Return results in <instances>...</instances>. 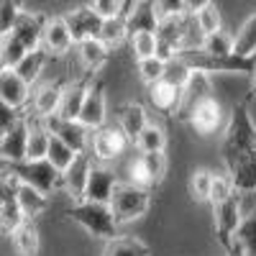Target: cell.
<instances>
[{"label":"cell","mask_w":256,"mask_h":256,"mask_svg":"<svg viewBox=\"0 0 256 256\" xmlns=\"http://www.w3.org/2000/svg\"><path fill=\"white\" fill-rule=\"evenodd\" d=\"M26 54H28V46L16 34L3 36V44H0V64H3V70H16L26 59Z\"/></svg>","instance_id":"d4e9b609"},{"label":"cell","mask_w":256,"mask_h":256,"mask_svg":"<svg viewBox=\"0 0 256 256\" xmlns=\"http://www.w3.org/2000/svg\"><path fill=\"white\" fill-rule=\"evenodd\" d=\"M212 182H216V174H210L208 169H198L190 180V192L195 200H210L212 192Z\"/></svg>","instance_id":"f35d334b"},{"label":"cell","mask_w":256,"mask_h":256,"mask_svg":"<svg viewBox=\"0 0 256 256\" xmlns=\"http://www.w3.org/2000/svg\"><path fill=\"white\" fill-rule=\"evenodd\" d=\"M138 162L144 164V169H146V174L152 177V182L159 184L162 177H164V172H166V156H164V152H148V154H141Z\"/></svg>","instance_id":"ab89813d"},{"label":"cell","mask_w":256,"mask_h":256,"mask_svg":"<svg viewBox=\"0 0 256 256\" xmlns=\"http://www.w3.org/2000/svg\"><path fill=\"white\" fill-rule=\"evenodd\" d=\"M56 169H59V172L64 174V172H67V169L74 164V159H77V152H74V148L70 146V144H64L59 136H54L52 134V144H49V156H46Z\"/></svg>","instance_id":"4dcf8cb0"},{"label":"cell","mask_w":256,"mask_h":256,"mask_svg":"<svg viewBox=\"0 0 256 256\" xmlns=\"http://www.w3.org/2000/svg\"><path fill=\"white\" fill-rule=\"evenodd\" d=\"M138 72H141V80L152 88V84L162 82L164 74H166V62H162L159 56H148V59H141L138 62Z\"/></svg>","instance_id":"74e56055"},{"label":"cell","mask_w":256,"mask_h":256,"mask_svg":"<svg viewBox=\"0 0 256 256\" xmlns=\"http://www.w3.org/2000/svg\"><path fill=\"white\" fill-rule=\"evenodd\" d=\"M190 123L198 128L200 134H210V131H216V126L220 123V108H218V102L216 100H205L202 105H198L195 113H192Z\"/></svg>","instance_id":"83f0119b"},{"label":"cell","mask_w":256,"mask_h":256,"mask_svg":"<svg viewBox=\"0 0 256 256\" xmlns=\"http://www.w3.org/2000/svg\"><path fill=\"white\" fill-rule=\"evenodd\" d=\"M20 13H24L20 10V0H0V31H3V36L13 31Z\"/></svg>","instance_id":"7bdbcfd3"},{"label":"cell","mask_w":256,"mask_h":256,"mask_svg":"<svg viewBox=\"0 0 256 256\" xmlns=\"http://www.w3.org/2000/svg\"><path fill=\"white\" fill-rule=\"evenodd\" d=\"M223 159L228 174L241 195L256 192V128L248 118L246 102L236 105L226 128L223 138Z\"/></svg>","instance_id":"6da1fadb"},{"label":"cell","mask_w":256,"mask_h":256,"mask_svg":"<svg viewBox=\"0 0 256 256\" xmlns=\"http://www.w3.org/2000/svg\"><path fill=\"white\" fill-rule=\"evenodd\" d=\"M136 146H138V152L141 154H148V152H164V146H166V136L159 126H152L148 123L144 128V134L136 138Z\"/></svg>","instance_id":"d590c367"},{"label":"cell","mask_w":256,"mask_h":256,"mask_svg":"<svg viewBox=\"0 0 256 256\" xmlns=\"http://www.w3.org/2000/svg\"><path fill=\"white\" fill-rule=\"evenodd\" d=\"M118 120H120V128H123V134L136 141L141 134H144V128L148 126V118H146V110H144V105L138 102H128L120 108L118 113Z\"/></svg>","instance_id":"603a6c76"},{"label":"cell","mask_w":256,"mask_h":256,"mask_svg":"<svg viewBox=\"0 0 256 256\" xmlns=\"http://www.w3.org/2000/svg\"><path fill=\"white\" fill-rule=\"evenodd\" d=\"M200 49L208 52V54H216V56L236 54V36H230V34H226V31L210 34V36H205V41H202Z\"/></svg>","instance_id":"1f68e13d"},{"label":"cell","mask_w":256,"mask_h":256,"mask_svg":"<svg viewBox=\"0 0 256 256\" xmlns=\"http://www.w3.org/2000/svg\"><path fill=\"white\" fill-rule=\"evenodd\" d=\"M195 24H198V31L202 34V36H210V34H218L220 31V13H218V8L216 6H208V8H202L198 16H195Z\"/></svg>","instance_id":"b9f144b4"},{"label":"cell","mask_w":256,"mask_h":256,"mask_svg":"<svg viewBox=\"0 0 256 256\" xmlns=\"http://www.w3.org/2000/svg\"><path fill=\"white\" fill-rule=\"evenodd\" d=\"M49 144H52V134L46 131V126L41 118L34 120L31 126V136H28V154L26 159L38 162V159H46L49 156Z\"/></svg>","instance_id":"4316f807"},{"label":"cell","mask_w":256,"mask_h":256,"mask_svg":"<svg viewBox=\"0 0 256 256\" xmlns=\"http://www.w3.org/2000/svg\"><path fill=\"white\" fill-rule=\"evenodd\" d=\"M92 10L100 18H116L123 13V0H92Z\"/></svg>","instance_id":"bcb514c9"},{"label":"cell","mask_w":256,"mask_h":256,"mask_svg":"<svg viewBox=\"0 0 256 256\" xmlns=\"http://www.w3.org/2000/svg\"><path fill=\"white\" fill-rule=\"evenodd\" d=\"M92 159L90 154H77L74 164L62 174V182L67 187V192L77 200H84V190H88V180H90V172H92Z\"/></svg>","instance_id":"d6986e66"},{"label":"cell","mask_w":256,"mask_h":256,"mask_svg":"<svg viewBox=\"0 0 256 256\" xmlns=\"http://www.w3.org/2000/svg\"><path fill=\"white\" fill-rule=\"evenodd\" d=\"M126 36H131V34H128L126 13H120V16H116V18H105L102 34H100V38L105 41V44H108V46H116V44H120Z\"/></svg>","instance_id":"836d02e7"},{"label":"cell","mask_w":256,"mask_h":256,"mask_svg":"<svg viewBox=\"0 0 256 256\" xmlns=\"http://www.w3.org/2000/svg\"><path fill=\"white\" fill-rule=\"evenodd\" d=\"M148 205H152V190L138 187L134 182H118V187L113 192V200H110L118 226L141 218L148 210Z\"/></svg>","instance_id":"5b68a950"},{"label":"cell","mask_w":256,"mask_h":256,"mask_svg":"<svg viewBox=\"0 0 256 256\" xmlns=\"http://www.w3.org/2000/svg\"><path fill=\"white\" fill-rule=\"evenodd\" d=\"M28 136H31V118H18L10 126V131L0 134V156H3V164L26 159Z\"/></svg>","instance_id":"52a82bcc"},{"label":"cell","mask_w":256,"mask_h":256,"mask_svg":"<svg viewBox=\"0 0 256 256\" xmlns=\"http://www.w3.org/2000/svg\"><path fill=\"white\" fill-rule=\"evenodd\" d=\"M236 184H233V180H230V174H223V177H216V182H212V192H210V202L212 205H220V202H226L228 198H233L236 195Z\"/></svg>","instance_id":"ee69618b"},{"label":"cell","mask_w":256,"mask_h":256,"mask_svg":"<svg viewBox=\"0 0 256 256\" xmlns=\"http://www.w3.org/2000/svg\"><path fill=\"white\" fill-rule=\"evenodd\" d=\"M80 123L88 126V128H105V88L102 82L95 80L88 90V98H84V105H82V113H80Z\"/></svg>","instance_id":"2e32d148"},{"label":"cell","mask_w":256,"mask_h":256,"mask_svg":"<svg viewBox=\"0 0 256 256\" xmlns=\"http://www.w3.org/2000/svg\"><path fill=\"white\" fill-rule=\"evenodd\" d=\"M254 90H256V77H254Z\"/></svg>","instance_id":"f5cc1de1"},{"label":"cell","mask_w":256,"mask_h":256,"mask_svg":"<svg viewBox=\"0 0 256 256\" xmlns=\"http://www.w3.org/2000/svg\"><path fill=\"white\" fill-rule=\"evenodd\" d=\"M16 192H18V202H20V210H24V216L31 220L34 216H38L41 210L46 208V195L41 190L31 187V184H24L18 182L16 184Z\"/></svg>","instance_id":"484cf974"},{"label":"cell","mask_w":256,"mask_h":256,"mask_svg":"<svg viewBox=\"0 0 256 256\" xmlns=\"http://www.w3.org/2000/svg\"><path fill=\"white\" fill-rule=\"evenodd\" d=\"M0 100H3L6 108L20 110L31 100V84L16 70H3L0 72Z\"/></svg>","instance_id":"8fae6325"},{"label":"cell","mask_w":256,"mask_h":256,"mask_svg":"<svg viewBox=\"0 0 256 256\" xmlns=\"http://www.w3.org/2000/svg\"><path fill=\"white\" fill-rule=\"evenodd\" d=\"M190 74H192V70L187 67V64H184L182 59H174V62H169V64H166V74H164V80H166L169 84H174V88L184 90V84H187Z\"/></svg>","instance_id":"f6af8a7d"},{"label":"cell","mask_w":256,"mask_h":256,"mask_svg":"<svg viewBox=\"0 0 256 256\" xmlns=\"http://www.w3.org/2000/svg\"><path fill=\"white\" fill-rule=\"evenodd\" d=\"M64 84L62 82H46V84H41V88L36 90L34 95V113L36 118H46V116H54L59 110V105H62V98H64Z\"/></svg>","instance_id":"44dd1931"},{"label":"cell","mask_w":256,"mask_h":256,"mask_svg":"<svg viewBox=\"0 0 256 256\" xmlns=\"http://www.w3.org/2000/svg\"><path fill=\"white\" fill-rule=\"evenodd\" d=\"M126 20H128V34H141V31H159V24H162V16H159V8H156V0H136L131 6V10L126 13Z\"/></svg>","instance_id":"5bb4252c"},{"label":"cell","mask_w":256,"mask_h":256,"mask_svg":"<svg viewBox=\"0 0 256 256\" xmlns=\"http://www.w3.org/2000/svg\"><path fill=\"white\" fill-rule=\"evenodd\" d=\"M148 98H152L154 108H159L162 113H177L182 105V90L174 88V84H169L166 80L152 84L148 88Z\"/></svg>","instance_id":"7402d4cb"},{"label":"cell","mask_w":256,"mask_h":256,"mask_svg":"<svg viewBox=\"0 0 256 256\" xmlns=\"http://www.w3.org/2000/svg\"><path fill=\"white\" fill-rule=\"evenodd\" d=\"M190 70H200L208 74H256V56H241V54H228V56H216L202 49H182L177 54Z\"/></svg>","instance_id":"7a4b0ae2"},{"label":"cell","mask_w":256,"mask_h":256,"mask_svg":"<svg viewBox=\"0 0 256 256\" xmlns=\"http://www.w3.org/2000/svg\"><path fill=\"white\" fill-rule=\"evenodd\" d=\"M236 54H241V56L256 54V13L246 18V24L236 34Z\"/></svg>","instance_id":"d6a6232c"},{"label":"cell","mask_w":256,"mask_h":256,"mask_svg":"<svg viewBox=\"0 0 256 256\" xmlns=\"http://www.w3.org/2000/svg\"><path fill=\"white\" fill-rule=\"evenodd\" d=\"M44 120V126H46V131L49 134H54V136H59L64 144H70L77 154H84V148L90 146V141H88V131L84 128L88 126H82L80 120H64L62 116H46V118H41Z\"/></svg>","instance_id":"30bf717a"},{"label":"cell","mask_w":256,"mask_h":256,"mask_svg":"<svg viewBox=\"0 0 256 256\" xmlns=\"http://www.w3.org/2000/svg\"><path fill=\"white\" fill-rule=\"evenodd\" d=\"M13 246L20 256H36L38 254V230L31 220H26L13 233Z\"/></svg>","instance_id":"f546056e"},{"label":"cell","mask_w":256,"mask_h":256,"mask_svg":"<svg viewBox=\"0 0 256 256\" xmlns=\"http://www.w3.org/2000/svg\"><path fill=\"white\" fill-rule=\"evenodd\" d=\"M116 187H118V177H116V172L110 166H102V164L92 166L90 180H88V190H84V200L110 205Z\"/></svg>","instance_id":"4fadbf2b"},{"label":"cell","mask_w":256,"mask_h":256,"mask_svg":"<svg viewBox=\"0 0 256 256\" xmlns=\"http://www.w3.org/2000/svg\"><path fill=\"white\" fill-rule=\"evenodd\" d=\"M80 59L90 72H98L105 62H108V44L102 38H84L82 44H77Z\"/></svg>","instance_id":"cb8c5ba5"},{"label":"cell","mask_w":256,"mask_h":256,"mask_svg":"<svg viewBox=\"0 0 256 256\" xmlns=\"http://www.w3.org/2000/svg\"><path fill=\"white\" fill-rule=\"evenodd\" d=\"M244 223V208H241V195H233L226 202L216 205V233L223 248H228L236 241V233Z\"/></svg>","instance_id":"8992f818"},{"label":"cell","mask_w":256,"mask_h":256,"mask_svg":"<svg viewBox=\"0 0 256 256\" xmlns=\"http://www.w3.org/2000/svg\"><path fill=\"white\" fill-rule=\"evenodd\" d=\"M44 49L52 52V54H67L74 44V38H72V31L67 26V20H64V16L59 18H49V24H46V31H44Z\"/></svg>","instance_id":"ffe728a7"},{"label":"cell","mask_w":256,"mask_h":256,"mask_svg":"<svg viewBox=\"0 0 256 256\" xmlns=\"http://www.w3.org/2000/svg\"><path fill=\"white\" fill-rule=\"evenodd\" d=\"M0 220H3V233H10V236L28 220L24 216V210H20L13 182H8L6 177H3V200H0Z\"/></svg>","instance_id":"e0dca14e"},{"label":"cell","mask_w":256,"mask_h":256,"mask_svg":"<svg viewBox=\"0 0 256 256\" xmlns=\"http://www.w3.org/2000/svg\"><path fill=\"white\" fill-rule=\"evenodd\" d=\"M44 62H46V49H34V52H28L26 54V59L16 67V72L24 77L28 84L31 82H36V77H38V72H41V67H44Z\"/></svg>","instance_id":"e575fe53"},{"label":"cell","mask_w":256,"mask_h":256,"mask_svg":"<svg viewBox=\"0 0 256 256\" xmlns=\"http://www.w3.org/2000/svg\"><path fill=\"white\" fill-rule=\"evenodd\" d=\"M131 182L138 184V187H146V190H152V187H154L152 177L146 174V169H144L141 162H134V164H131Z\"/></svg>","instance_id":"c3c4849f"},{"label":"cell","mask_w":256,"mask_h":256,"mask_svg":"<svg viewBox=\"0 0 256 256\" xmlns=\"http://www.w3.org/2000/svg\"><path fill=\"white\" fill-rule=\"evenodd\" d=\"M156 8L162 18H177L184 16V0H156Z\"/></svg>","instance_id":"7dc6e473"},{"label":"cell","mask_w":256,"mask_h":256,"mask_svg":"<svg viewBox=\"0 0 256 256\" xmlns=\"http://www.w3.org/2000/svg\"><path fill=\"white\" fill-rule=\"evenodd\" d=\"M212 88H210V74L208 72H200V70H192L187 84H184V90H182V105H180V110L177 116L182 120H190L192 113H195L198 105H202L205 100H210L212 95Z\"/></svg>","instance_id":"ba28073f"},{"label":"cell","mask_w":256,"mask_h":256,"mask_svg":"<svg viewBox=\"0 0 256 256\" xmlns=\"http://www.w3.org/2000/svg\"><path fill=\"white\" fill-rule=\"evenodd\" d=\"M67 216L80 223L88 233L105 241H113L118 238V220H116V212L110 205L105 202H90V200H80L77 205H72L67 210Z\"/></svg>","instance_id":"3957f363"},{"label":"cell","mask_w":256,"mask_h":256,"mask_svg":"<svg viewBox=\"0 0 256 256\" xmlns=\"http://www.w3.org/2000/svg\"><path fill=\"white\" fill-rule=\"evenodd\" d=\"M64 20H67V26H70V31H72L74 44H82L84 38H100L102 24H105V18H100V16L92 10V6L74 8L72 13L64 16Z\"/></svg>","instance_id":"9c48e42d"},{"label":"cell","mask_w":256,"mask_h":256,"mask_svg":"<svg viewBox=\"0 0 256 256\" xmlns=\"http://www.w3.org/2000/svg\"><path fill=\"white\" fill-rule=\"evenodd\" d=\"M226 254H228V256H248V251L244 248V244H241V241H233V244L226 248Z\"/></svg>","instance_id":"f907efd6"},{"label":"cell","mask_w":256,"mask_h":256,"mask_svg":"<svg viewBox=\"0 0 256 256\" xmlns=\"http://www.w3.org/2000/svg\"><path fill=\"white\" fill-rule=\"evenodd\" d=\"M128 138L123 134V128H100V131L92 136V154L100 159V162H113L116 156H120L128 146Z\"/></svg>","instance_id":"7c38bea8"},{"label":"cell","mask_w":256,"mask_h":256,"mask_svg":"<svg viewBox=\"0 0 256 256\" xmlns=\"http://www.w3.org/2000/svg\"><path fill=\"white\" fill-rule=\"evenodd\" d=\"M212 0H184V13L187 16H198L202 8H208Z\"/></svg>","instance_id":"681fc988"},{"label":"cell","mask_w":256,"mask_h":256,"mask_svg":"<svg viewBox=\"0 0 256 256\" xmlns=\"http://www.w3.org/2000/svg\"><path fill=\"white\" fill-rule=\"evenodd\" d=\"M236 241L244 244L248 256H256V208L244 218V223H241V228L236 233Z\"/></svg>","instance_id":"60d3db41"},{"label":"cell","mask_w":256,"mask_h":256,"mask_svg":"<svg viewBox=\"0 0 256 256\" xmlns=\"http://www.w3.org/2000/svg\"><path fill=\"white\" fill-rule=\"evenodd\" d=\"M8 174L16 182H24V184H31V187L41 190L44 195H49L52 190H56V184L62 182V172L49 159H38V162H31V159L8 162V164H3V177H8Z\"/></svg>","instance_id":"277c9868"},{"label":"cell","mask_w":256,"mask_h":256,"mask_svg":"<svg viewBox=\"0 0 256 256\" xmlns=\"http://www.w3.org/2000/svg\"><path fill=\"white\" fill-rule=\"evenodd\" d=\"M46 24H49V18L38 16V13H28V10H24V13H20V18H18V24L13 26V31H10V34H16V36H18V38L28 46V52H34V49H38L41 41H44Z\"/></svg>","instance_id":"ac0fdd59"},{"label":"cell","mask_w":256,"mask_h":256,"mask_svg":"<svg viewBox=\"0 0 256 256\" xmlns=\"http://www.w3.org/2000/svg\"><path fill=\"white\" fill-rule=\"evenodd\" d=\"M90 84H92V72L90 70H88V74H84L82 80L67 84L56 116H62L64 120H80V113H82V105H84V98H88Z\"/></svg>","instance_id":"9a60e30c"},{"label":"cell","mask_w":256,"mask_h":256,"mask_svg":"<svg viewBox=\"0 0 256 256\" xmlns=\"http://www.w3.org/2000/svg\"><path fill=\"white\" fill-rule=\"evenodd\" d=\"M156 46H159V36L154 31H141L131 36V49L136 54V59H148V56H156Z\"/></svg>","instance_id":"8d00e7d4"},{"label":"cell","mask_w":256,"mask_h":256,"mask_svg":"<svg viewBox=\"0 0 256 256\" xmlns=\"http://www.w3.org/2000/svg\"><path fill=\"white\" fill-rule=\"evenodd\" d=\"M102 256H148V246L134 236H118L105 244Z\"/></svg>","instance_id":"f1b7e54d"},{"label":"cell","mask_w":256,"mask_h":256,"mask_svg":"<svg viewBox=\"0 0 256 256\" xmlns=\"http://www.w3.org/2000/svg\"><path fill=\"white\" fill-rule=\"evenodd\" d=\"M136 3V0H123V13H128V10H131V6Z\"/></svg>","instance_id":"816d5d0a"}]
</instances>
